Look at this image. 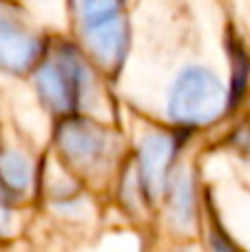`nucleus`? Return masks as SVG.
I'll list each match as a JSON object with an SVG mask.
<instances>
[{
	"mask_svg": "<svg viewBox=\"0 0 250 252\" xmlns=\"http://www.w3.org/2000/svg\"><path fill=\"white\" fill-rule=\"evenodd\" d=\"M38 44L29 33L0 18V66L9 71H25L33 62Z\"/></svg>",
	"mask_w": 250,
	"mask_h": 252,
	"instance_id": "obj_6",
	"label": "nucleus"
},
{
	"mask_svg": "<svg viewBox=\"0 0 250 252\" xmlns=\"http://www.w3.org/2000/svg\"><path fill=\"white\" fill-rule=\"evenodd\" d=\"M0 177L13 190H27L31 184V166L22 155L7 151L0 155Z\"/></svg>",
	"mask_w": 250,
	"mask_h": 252,
	"instance_id": "obj_8",
	"label": "nucleus"
},
{
	"mask_svg": "<svg viewBox=\"0 0 250 252\" xmlns=\"http://www.w3.org/2000/svg\"><path fill=\"white\" fill-rule=\"evenodd\" d=\"M171 217L177 226H188L193 219V186H190L188 175L182 170L177 173L171 190Z\"/></svg>",
	"mask_w": 250,
	"mask_h": 252,
	"instance_id": "obj_7",
	"label": "nucleus"
},
{
	"mask_svg": "<svg viewBox=\"0 0 250 252\" xmlns=\"http://www.w3.org/2000/svg\"><path fill=\"white\" fill-rule=\"evenodd\" d=\"M7 223H9V213H7V208L0 204V232H4Z\"/></svg>",
	"mask_w": 250,
	"mask_h": 252,
	"instance_id": "obj_10",
	"label": "nucleus"
},
{
	"mask_svg": "<svg viewBox=\"0 0 250 252\" xmlns=\"http://www.w3.org/2000/svg\"><path fill=\"white\" fill-rule=\"evenodd\" d=\"M58 144L71 161L95 164L106 151V133L89 122H66L58 133Z\"/></svg>",
	"mask_w": 250,
	"mask_h": 252,
	"instance_id": "obj_3",
	"label": "nucleus"
},
{
	"mask_svg": "<svg viewBox=\"0 0 250 252\" xmlns=\"http://www.w3.org/2000/svg\"><path fill=\"white\" fill-rule=\"evenodd\" d=\"M224 106V84L206 69H186L168 97L171 118L182 124H208L219 118Z\"/></svg>",
	"mask_w": 250,
	"mask_h": 252,
	"instance_id": "obj_1",
	"label": "nucleus"
},
{
	"mask_svg": "<svg viewBox=\"0 0 250 252\" xmlns=\"http://www.w3.org/2000/svg\"><path fill=\"white\" fill-rule=\"evenodd\" d=\"M73 4H75V16H78L80 27L120 13L118 0H73Z\"/></svg>",
	"mask_w": 250,
	"mask_h": 252,
	"instance_id": "obj_9",
	"label": "nucleus"
},
{
	"mask_svg": "<svg viewBox=\"0 0 250 252\" xmlns=\"http://www.w3.org/2000/svg\"><path fill=\"white\" fill-rule=\"evenodd\" d=\"M80 31H82L84 44L102 64L113 66L122 60L124 44H126V27L120 13L104 20H95L91 25H82Z\"/></svg>",
	"mask_w": 250,
	"mask_h": 252,
	"instance_id": "obj_4",
	"label": "nucleus"
},
{
	"mask_svg": "<svg viewBox=\"0 0 250 252\" xmlns=\"http://www.w3.org/2000/svg\"><path fill=\"white\" fill-rule=\"evenodd\" d=\"M173 146V139L164 133H151L140 142V177L151 197H157L164 188Z\"/></svg>",
	"mask_w": 250,
	"mask_h": 252,
	"instance_id": "obj_5",
	"label": "nucleus"
},
{
	"mask_svg": "<svg viewBox=\"0 0 250 252\" xmlns=\"http://www.w3.org/2000/svg\"><path fill=\"white\" fill-rule=\"evenodd\" d=\"M82 66L75 60L64 58L62 62H49L35 75L40 97L51 111L64 113L73 106L75 95H78V84Z\"/></svg>",
	"mask_w": 250,
	"mask_h": 252,
	"instance_id": "obj_2",
	"label": "nucleus"
}]
</instances>
